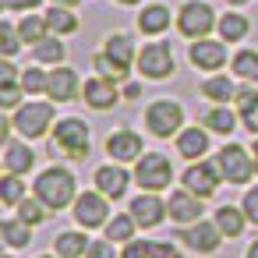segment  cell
<instances>
[{
	"mask_svg": "<svg viewBox=\"0 0 258 258\" xmlns=\"http://www.w3.org/2000/svg\"><path fill=\"white\" fill-rule=\"evenodd\" d=\"M50 152L60 156V159H71V163L89 159V152H92V131H89V124L82 117H60L53 124V131H50Z\"/></svg>",
	"mask_w": 258,
	"mask_h": 258,
	"instance_id": "obj_1",
	"label": "cell"
},
{
	"mask_svg": "<svg viewBox=\"0 0 258 258\" xmlns=\"http://www.w3.org/2000/svg\"><path fill=\"white\" fill-rule=\"evenodd\" d=\"M32 195L50 209V212H60V209H68V205H75V198H78V184H75V173L68 170V166H46L39 177H36V184H32Z\"/></svg>",
	"mask_w": 258,
	"mask_h": 258,
	"instance_id": "obj_2",
	"label": "cell"
},
{
	"mask_svg": "<svg viewBox=\"0 0 258 258\" xmlns=\"http://www.w3.org/2000/svg\"><path fill=\"white\" fill-rule=\"evenodd\" d=\"M53 106L57 103H39V99H29V103H22L15 113H11V120H15V131L25 138V142H36V138H43V135H50L53 131Z\"/></svg>",
	"mask_w": 258,
	"mask_h": 258,
	"instance_id": "obj_3",
	"label": "cell"
},
{
	"mask_svg": "<svg viewBox=\"0 0 258 258\" xmlns=\"http://www.w3.org/2000/svg\"><path fill=\"white\" fill-rule=\"evenodd\" d=\"M216 25H219L216 11H212V4H205V0H187V4H180V11H177V32L187 36L191 43L209 39V32Z\"/></svg>",
	"mask_w": 258,
	"mask_h": 258,
	"instance_id": "obj_4",
	"label": "cell"
},
{
	"mask_svg": "<svg viewBox=\"0 0 258 258\" xmlns=\"http://www.w3.org/2000/svg\"><path fill=\"white\" fill-rule=\"evenodd\" d=\"M145 127L156 138H170L184 131V106L177 99H156L145 106Z\"/></svg>",
	"mask_w": 258,
	"mask_h": 258,
	"instance_id": "obj_5",
	"label": "cell"
},
{
	"mask_svg": "<svg viewBox=\"0 0 258 258\" xmlns=\"http://www.w3.org/2000/svg\"><path fill=\"white\" fill-rule=\"evenodd\" d=\"M135 180L142 191H166L170 180H173V163L163 156V152H145L138 163H135Z\"/></svg>",
	"mask_w": 258,
	"mask_h": 258,
	"instance_id": "obj_6",
	"label": "cell"
},
{
	"mask_svg": "<svg viewBox=\"0 0 258 258\" xmlns=\"http://www.w3.org/2000/svg\"><path fill=\"white\" fill-rule=\"evenodd\" d=\"M180 184H184L191 195H198V198L205 202V198H212V195L219 191L223 170H219L216 159H198V163H187V170L180 173Z\"/></svg>",
	"mask_w": 258,
	"mask_h": 258,
	"instance_id": "obj_7",
	"label": "cell"
},
{
	"mask_svg": "<svg viewBox=\"0 0 258 258\" xmlns=\"http://www.w3.org/2000/svg\"><path fill=\"white\" fill-rule=\"evenodd\" d=\"M135 68H138L142 78H149V82H163V78H173V75H177L173 50H170L166 43H145V46L138 50V64H135Z\"/></svg>",
	"mask_w": 258,
	"mask_h": 258,
	"instance_id": "obj_8",
	"label": "cell"
},
{
	"mask_svg": "<svg viewBox=\"0 0 258 258\" xmlns=\"http://www.w3.org/2000/svg\"><path fill=\"white\" fill-rule=\"evenodd\" d=\"M216 163H219L226 184H247V180L254 177V159H251V152H247L244 145H237V142L223 145L219 156H216Z\"/></svg>",
	"mask_w": 258,
	"mask_h": 258,
	"instance_id": "obj_9",
	"label": "cell"
},
{
	"mask_svg": "<svg viewBox=\"0 0 258 258\" xmlns=\"http://www.w3.org/2000/svg\"><path fill=\"white\" fill-rule=\"evenodd\" d=\"M71 212H75V223H78V226L99 230V226L110 223V198H106L103 191H85V195L75 198Z\"/></svg>",
	"mask_w": 258,
	"mask_h": 258,
	"instance_id": "obj_10",
	"label": "cell"
},
{
	"mask_svg": "<svg viewBox=\"0 0 258 258\" xmlns=\"http://www.w3.org/2000/svg\"><path fill=\"white\" fill-rule=\"evenodd\" d=\"M187 60L195 71H209V75H219L226 68V60H233L226 53V43L223 39H195L191 50H187Z\"/></svg>",
	"mask_w": 258,
	"mask_h": 258,
	"instance_id": "obj_11",
	"label": "cell"
},
{
	"mask_svg": "<svg viewBox=\"0 0 258 258\" xmlns=\"http://www.w3.org/2000/svg\"><path fill=\"white\" fill-rule=\"evenodd\" d=\"M127 212L135 216V223H138V230H152V226H159L166 216H170V209H166V202L156 195V191H138L135 198H131V205H127Z\"/></svg>",
	"mask_w": 258,
	"mask_h": 258,
	"instance_id": "obj_12",
	"label": "cell"
},
{
	"mask_svg": "<svg viewBox=\"0 0 258 258\" xmlns=\"http://www.w3.org/2000/svg\"><path fill=\"white\" fill-rule=\"evenodd\" d=\"M82 99H85V106H92V110H113V106L124 99V92L117 89L113 78L92 75V78L82 85Z\"/></svg>",
	"mask_w": 258,
	"mask_h": 258,
	"instance_id": "obj_13",
	"label": "cell"
},
{
	"mask_svg": "<svg viewBox=\"0 0 258 258\" xmlns=\"http://www.w3.org/2000/svg\"><path fill=\"white\" fill-rule=\"evenodd\" d=\"M46 96H50V103H75V99L82 96V78H78V71L68 68V64L50 68V89H46Z\"/></svg>",
	"mask_w": 258,
	"mask_h": 258,
	"instance_id": "obj_14",
	"label": "cell"
},
{
	"mask_svg": "<svg viewBox=\"0 0 258 258\" xmlns=\"http://www.w3.org/2000/svg\"><path fill=\"white\" fill-rule=\"evenodd\" d=\"M131 177L135 173H127L120 163H103V166H96V173H92V180H96V191H103L110 202H117V198H124L127 195V184H131Z\"/></svg>",
	"mask_w": 258,
	"mask_h": 258,
	"instance_id": "obj_15",
	"label": "cell"
},
{
	"mask_svg": "<svg viewBox=\"0 0 258 258\" xmlns=\"http://www.w3.org/2000/svg\"><path fill=\"white\" fill-rule=\"evenodd\" d=\"M106 156L113 163H138L145 152H142V135H135L131 127H120V131H110L106 135Z\"/></svg>",
	"mask_w": 258,
	"mask_h": 258,
	"instance_id": "obj_16",
	"label": "cell"
},
{
	"mask_svg": "<svg viewBox=\"0 0 258 258\" xmlns=\"http://www.w3.org/2000/svg\"><path fill=\"white\" fill-rule=\"evenodd\" d=\"M103 53L117 64V71L127 78V71L138 64V50H135V36L131 32H110L103 43Z\"/></svg>",
	"mask_w": 258,
	"mask_h": 258,
	"instance_id": "obj_17",
	"label": "cell"
},
{
	"mask_svg": "<svg viewBox=\"0 0 258 258\" xmlns=\"http://www.w3.org/2000/svg\"><path fill=\"white\" fill-rule=\"evenodd\" d=\"M180 240H184L191 251H198V254H212V251L219 247V240H223V230L216 226V219H212V223L198 219V223H191L187 230H180Z\"/></svg>",
	"mask_w": 258,
	"mask_h": 258,
	"instance_id": "obj_18",
	"label": "cell"
},
{
	"mask_svg": "<svg viewBox=\"0 0 258 258\" xmlns=\"http://www.w3.org/2000/svg\"><path fill=\"white\" fill-rule=\"evenodd\" d=\"M202 198L198 195H191L187 187H180V191H173L170 195V202H166V209H170V219L173 223H184V226H191V223H198L202 219Z\"/></svg>",
	"mask_w": 258,
	"mask_h": 258,
	"instance_id": "obj_19",
	"label": "cell"
},
{
	"mask_svg": "<svg viewBox=\"0 0 258 258\" xmlns=\"http://www.w3.org/2000/svg\"><path fill=\"white\" fill-rule=\"evenodd\" d=\"M209 127H184L180 135H177V152L187 159V163H198V159H205V152H209Z\"/></svg>",
	"mask_w": 258,
	"mask_h": 258,
	"instance_id": "obj_20",
	"label": "cell"
},
{
	"mask_svg": "<svg viewBox=\"0 0 258 258\" xmlns=\"http://www.w3.org/2000/svg\"><path fill=\"white\" fill-rule=\"evenodd\" d=\"M120 258H184V254L166 240H131L124 244Z\"/></svg>",
	"mask_w": 258,
	"mask_h": 258,
	"instance_id": "obj_21",
	"label": "cell"
},
{
	"mask_svg": "<svg viewBox=\"0 0 258 258\" xmlns=\"http://www.w3.org/2000/svg\"><path fill=\"white\" fill-rule=\"evenodd\" d=\"M170 29V8L166 4H149L138 11V32L142 36H163Z\"/></svg>",
	"mask_w": 258,
	"mask_h": 258,
	"instance_id": "obj_22",
	"label": "cell"
},
{
	"mask_svg": "<svg viewBox=\"0 0 258 258\" xmlns=\"http://www.w3.org/2000/svg\"><path fill=\"white\" fill-rule=\"evenodd\" d=\"M202 96H205L209 103H216V106H230L233 96H237V85H233V78H226V75H209V78L202 82Z\"/></svg>",
	"mask_w": 258,
	"mask_h": 258,
	"instance_id": "obj_23",
	"label": "cell"
},
{
	"mask_svg": "<svg viewBox=\"0 0 258 258\" xmlns=\"http://www.w3.org/2000/svg\"><path fill=\"white\" fill-rule=\"evenodd\" d=\"M32 166H36V152H32L25 142H8V145H4V170H8V173H18V177H22V173H29Z\"/></svg>",
	"mask_w": 258,
	"mask_h": 258,
	"instance_id": "obj_24",
	"label": "cell"
},
{
	"mask_svg": "<svg viewBox=\"0 0 258 258\" xmlns=\"http://www.w3.org/2000/svg\"><path fill=\"white\" fill-rule=\"evenodd\" d=\"M43 18H46V25H50L53 36H75V32H78V15H75V8L50 4V8L43 11Z\"/></svg>",
	"mask_w": 258,
	"mask_h": 258,
	"instance_id": "obj_25",
	"label": "cell"
},
{
	"mask_svg": "<svg viewBox=\"0 0 258 258\" xmlns=\"http://www.w3.org/2000/svg\"><path fill=\"white\" fill-rule=\"evenodd\" d=\"M64 57H68V46H64V39H60V36H53V32H50L43 43H36V46H32V60H36V64H43V68H57Z\"/></svg>",
	"mask_w": 258,
	"mask_h": 258,
	"instance_id": "obj_26",
	"label": "cell"
},
{
	"mask_svg": "<svg viewBox=\"0 0 258 258\" xmlns=\"http://www.w3.org/2000/svg\"><path fill=\"white\" fill-rule=\"evenodd\" d=\"M89 244H92V240H89L82 230H64V233H57L53 251H57V258H85Z\"/></svg>",
	"mask_w": 258,
	"mask_h": 258,
	"instance_id": "obj_27",
	"label": "cell"
},
{
	"mask_svg": "<svg viewBox=\"0 0 258 258\" xmlns=\"http://www.w3.org/2000/svg\"><path fill=\"white\" fill-rule=\"evenodd\" d=\"M237 117H240V113H237L233 106H212V110L202 117V127H209L212 135H223V138H226V135H233Z\"/></svg>",
	"mask_w": 258,
	"mask_h": 258,
	"instance_id": "obj_28",
	"label": "cell"
},
{
	"mask_svg": "<svg viewBox=\"0 0 258 258\" xmlns=\"http://www.w3.org/2000/svg\"><path fill=\"white\" fill-rule=\"evenodd\" d=\"M212 219H216V226L223 230V237H230V240L240 237L244 226H247V216H244V209H237V205H219Z\"/></svg>",
	"mask_w": 258,
	"mask_h": 258,
	"instance_id": "obj_29",
	"label": "cell"
},
{
	"mask_svg": "<svg viewBox=\"0 0 258 258\" xmlns=\"http://www.w3.org/2000/svg\"><path fill=\"white\" fill-rule=\"evenodd\" d=\"M216 29H219V39L230 46V43H240V39L251 32V22H247L240 11H226V15L219 18V25H216Z\"/></svg>",
	"mask_w": 258,
	"mask_h": 258,
	"instance_id": "obj_30",
	"label": "cell"
},
{
	"mask_svg": "<svg viewBox=\"0 0 258 258\" xmlns=\"http://www.w3.org/2000/svg\"><path fill=\"white\" fill-rule=\"evenodd\" d=\"M135 230H138V223H135L131 212H117V216H110V223H106V237H110L113 244H131V240H135Z\"/></svg>",
	"mask_w": 258,
	"mask_h": 258,
	"instance_id": "obj_31",
	"label": "cell"
},
{
	"mask_svg": "<svg viewBox=\"0 0 258 258\" xmlns=\"http://www.w3.org/2000/svg\"><path fill=\"white\" fill-rule=\"evenodd\" d=\"M18 32H22V39H25L29 46H36V43H43V39L50 36V25H46V18H43V15L29 11V15L18 22Z\"/></svg>",
	"mask_w": 258,
	"mask_h": 258,
	"instance_id": "obj_32",
	"label": "cell"
},
{
	"mask_svg": "<svg viewBox=\"0 0 258 258\" xmlns=\"http://www.w3.org/2000/svg\"><path fill=\"white\" fill-rule=\"evenodd\" d=\"M230 71H233L240 82H254V85H258V50H240V53L230 60Z\"/></svg>",
	"mask_w": 258,
	"mask_h": 258,
	"instance_id": "obj_33",
	"label": "cell"
},
{
	"mask_svg": "<svg viewBox=\"0 0 258 258\" xmlns=\"http://www.w3.org/2000/svg\"><path fill=\"white\" fill-rule=\"evenodd\" d=\"M0 237H4L8 247H25V244L32 240V226H25V223L15 216V219H4V223H0Z\"/></svg>",
	"mask_w": 258,
	"mask_h": 258,
	"instance_id": "obj_34",
	"label": "cell"
},
{
	"mask_svg": "<svg viewBox=\"0 0 258 258\" xmlns=\"http://www.w3.org/2000/svg\"><path fill=\"white\" fill-rule=\"evenodd\" d=\"M22 89H25V96H39V92H46V89H50V71H46L43 64L25 68V71H22Z\"/></svg>",
	"mask_w": 258,
	"mask_h": 258,
	"instance_id": "obj_35",
	"label": "cell"
},
{
	"mask_svg": "<svg viewBox=\"0 0 258 258\" xmlns=\"http://www.w3.org/2000/svg\"><path fill=\"white\" fill-rule=\"evenodd\" d=\"M0 202L4 205H22L25 202V184L18 173H4V180H0Z\"/></svg>",
	"mask_w": 258,
	"mask_h": 258,
	"instance_id": "obj_36",
	"label": "cell"
},
{
	"mask_svg": "<svg viewBox=\"0 0 258 258\" xmlns=\"http://www.w3.org/2000/svg\"><path fill=\"white\" fill-rule=\"evenodd\" d=\"M15 209H18V219H22L25 226H39V223L46 219V212H50L36 195H32V198H25V202H22V205H15Z\"/></svg>",
	"mask_w": 258,
	"mask_h": 258,
	"instance_id": "obj_37",
	"label": "cell"
},
{
	"mask_svg": "<svg viewBox=\"0 0 258 258\" xmlns=\"http://www.w3.org/2000/svg\"><path fill=\"white\" fill-rule=\"evenodd\" d=\"M258 106V85L254 82H244V85H237V96H233V110L244 117V113H251Z\"/></svg>",
	"mask_w": 258,
	"mask_h": 258,
	"instance_id": "obj_38",
	"label": "cell"
},
{
	"mask_svg": "<svg viewBox=\"0 0 258 258\" xmlns=\"http://www.w3.org/2000/svg\"><path fill=\"white\" fill-rule=\"evenodd\" d=\"M25 39H22V32H18V25H8V22H0V53H4L8 60L18 53V46H22Z\"/></svg>",
	"mask_w": 258,
	"mask_h": 258,
	"instance_id": "obj_39",
	"label": "cell"
},
{
	"mask_svg": "<svg viewBox=\"0 0 258 258\" xmlns=\"http://www.w3.org/2000/svg\"><path fill=\"white\" fill-rule=\"evenodd\" d=\"M22 96H25V89H22V82H0V110H18L22 106Z\"/></svg>",
	"mask_w": 258,
	"mask_h": 258,
	"instance_id": "obj_40",
	"label": "cell"
},
{
	"mask_svg": "<svg viewBox=\"0 0 258 258\" xmlns=\"http://www.w3.org/2000/svg\"><path fill=\"white\" fill-rule=\"evenodd\" d=\"M92 68H96V75H103V78H113V82H124V75L117 71V64H113V60H110V57H106L103 50H99V53L92 57Z\"/></svg>",
	"mask_w": 258,
	"mask_h": 258,
	"instance_id": "obj_41",
	"label": "cell"
},
{
	"mask_svg": "<svg viewBox=\"0 0 258 258\" xmlns=\"http://www.w3.org/2000/svg\"><path fill=\"white\" fill-rule=\"evenodd\" d=\"M85 258H120V254H117V244H113L110 237H103V240H92V244H89Z\"/></svg>",
	"mask_w": 258,
	"mask_h": 258,
	"instance_id": "obj_42",
	"label": "cell"
},
{
	"mask_svg": "<svg viewBox=\"0 0 258 258\" xmlns=\"http://www.w3.org/2000/svg\"><path fill=\"white\" fill-rule=\"evenodd\" d=\"M240 209H244L247 223H254V226H258V187L244 191V198H240Z\"/></svg>",
	"mask_w": 258,
	"mask_h": 258,
	"instance_id": "obj_43",
	"label": "cell"
},
{
	"mask_svg": "<svg viewBox=\"0 0 258 258\" xmlns=\"http://www.w3.org/2000/svg\"><path fill=\"white\" fill-rule=\"evenodd\" d=\"M0 4H4L8 11H22V15H29V11H36L43 0H0Z\"/></svg>",
	"mask_w": 258,
	"mask_h": 258,
	"instance_id": "obj_44",
	"label": "cell"
},
{
	"mask_svg": "<svg viewBox=\"0 0 258 258\" xmlns=\"http://www.w3.org/2000/svg\"><path fill=\"white\" fill-rule=\"evenodd\" d=\"M0 78H4V82H22V75L15 71V64L4 57V60H0Z\"/></svg>",
	"mask_w": 258,
	"mask_h": 258,
	"instance_id": "obj_45",
	"label": "cell"
},
{
	"mask_svg": "<svg viewBox=\"0 0 258 258\" xmlns=\"http://www.w3.org/2000/svg\"><path fill=\"white\" fill-rule=\"evenodd\" d=\"M240 124H244L251 135H258V106H254L251 113H244V117H240Z\"/></svg>",
	"mask_w": 258,
	"mask_h": 258,
	"instance_id": "obj_46",
	"label": "cell"
},
{
	"mask_svg": "<svg viewBox=\"0 0 258 258\" xmlns=\"http://www.w3.org/2000/svg\"><path fill=\"white\" fill-rule=\"evenodd\" d=\"M138 96H142V85L138 82H127L124 85V99H138Z\"/></svg>",
	"mask_w": 258,
	"mask_h": 258,
	"instance_id": "obj_47",
	"label": "cell"
},
{
	"mask_svg": "<svg viewBox=\"0 0 258 258\" xmlns=\"http://www.w3.org/2000/svg\"><path fill=\"white\" fill-rule=\"evenodd\" d=\"M244 258H258V237L247 244V251H244Z\"/></svg>",
	"mask_w": 258,
	"mask_h": 258,
	"instance_id": "obj_48",
	"label": "cell"
},
{
	"mask_svg": "<svg viewBox=\"0 0 258 258\" xmlns=\"http://www.w3.org/2000/svg\"><path fill=\"white\" fill-rule=\"evenodd\" d=\"M50 4H60V8H78L82 0H50Z\"/></svg>",
	"mask_w": 258,
	"mask_h": 258,
	"instance_id": "obj_49",
	"label": "cell"
},
{
	"mask_svg": "<svg viewBox=\"0 0 258 258\" xmlns=\"http://www.w3.org/2000/svg\"><path fill=\"white\" fill-rule=\"evenodd\" d=\"M251 159H254V173H258V135H254V145H251Z\"/></svg>",
	"mask_w": 258,
	"mask_h": 258,
	"instance_id": "obj_50",
	"label": "cell"
},
{
	"mask_svg": "<svg viewBox=\"0 0 258 258\" xmlns=\"http://www.w3.org/2000/svg\"><path fill=\"white\" fill-rule=\"evenodd\" d=\"M113 4H124V8H131V4H142V0H113Z\"/></svg>",
	"mask_w": 258,
	"mask_h": 258,
	"instance_id": "obj_51",
	"label": "cell"
},
{
	"mask_svg": "<svg viewBox=\"0 0 258 258\" xmlns=\"http://www.w3.org/2000/svg\"><path fill=\"white\" fill-rule=\"evenodd\" d=\"M226 4H233V8H240V4H247V0H226Z\"/></svg>",
	"mask_w": 258,
	"mask_h": 258,
	"instance_id": "obj_52",
	"label": "cell"
},
{
	"mask_svg": "<svg viewBox=\"0 0 258 258\" xmlns=\"http://www.w3.org/2000/svg\"><path fill=\"white\" fill-rule=\"evenodd\" d=\"M39 258H53V254H39Z\"/></svg>",
	"mask_w": 258,
	"mask_h": 258,
	"instance_id": "obj_53",
	"label": "cell"
},
{
	"mask_svg": "<svg viewBox=\"0 0 258 258\" xmlns=\"http://www.w3.org/2000/svg\"><path fill=\"white\" fill-rule=\"evenodd\" d=\"M0 258H11V254H0Z\"/></svg>",
	"mask_w": 258,
	"mask_h": 258,
	"instance_id": "obj_54",
	"label": "cell"
}]
</instances>
